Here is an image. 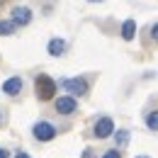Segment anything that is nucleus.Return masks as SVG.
<instances>
[{"instance_id":"nucleus-1","label":"nucleus","mask_w":158,"mask_h":158,"mask_svg":"<svg viewBox=\"0 0 158 158\" xmlns=\"http://www.w3.org/2000/svg\"><path fill=\"white\" fill-rule=\"evenodd\" d=\"M34 88H37V98H39V100H51V98H54V93H56V83H54V78H49L46 73L37 76Z\"/></svg>"},{"instance_id":"nucleus-2","label":"nucleus","mask_w":158,"mask_h":158,"mask_svg":"<svg viewBox=\"0 0 158 158\" xmlns=\"http://www.w3.org/2000/svg\"><path fill=\"white\" fill-rule=\"evenodd\" d=\"M61 88L66 93H71V95H85L88 93V80L85 78H63Z\"/></svg>"},{"instance_id":"nucleus-3","label":"nucleus","mask_w":158,"mask_h":158,"mask_svg":"<svg viewBox=\"0 0 158 158\" xmlns=\"http://www.w3.org/2000/svg\"><path fill=\"white\" fill-rule=\"evenodd\" d=\"M32 134H34L37 141H51V139L56 136V127L51 122H37L34 129H32Z\"/></svg>"},{"instance_id":"nucleus-4","label":"nucleus","mask_w":158,"mask_h":158,"mask_svg":"<svg viewBox=\"0 0 158 158\" xmlns=\"http://www.w3.org/2000/svg\"><path fill=\"white\" fill-rule=\"evenodd\" d=\"M93 134L98 139H107L114 134V122H112V117H100L98 122H95V129H93Z\"/></svg>"},{"instance_id":"nucleus-5","label":"nucleus","mask_w":158,"mask_h":158,"mask_svg":"<svg viewBox=\"0 0 158 158\" xmlns=\"http://www.w3.org/2000/svg\"><path fill=\"white\" fill-rule=\"evenodd\" d=\"M76 110H78V102H76L73 95H63V98L56 100V112L59 114H73Z\"/></svg>"},{"instance_id":"nucleus-6","label":"nucleus","mask_w":158,"mask_h":158,"mask_svg":"<svg viewBox=\"0 0 158 158\" xmlns=\"http://www.w3.org/2000/svg\"><path fill=\"white\" fill-rule=\"evenodd\" d=\"M12 24H15V27H17V24H20V27H24V24H29V22H32V10H29V7H12Z\"/></svg>"},{"instance_id":"nucleus-7","label":"nucleus","mask_w":158,"mask_h":158,"mask_svg":"<svg viewBox=\"0 0 158 158\" xmlns=\"http://www.w3.org/2000/svg\"><path fill=\"white\" fill-rule=\"evenodd\" d=\"M20 90H22V78H17V76H15V78H7L5 83H2V93H5V95H10V98H12V95H17Z\"/></svg>"},{"instance_id":"nucleus-8","label":"nucleus","mask_w":158,"mask_h":158,"mask_svg":"<svg viewBox=\"0 0 158 158\" xmlns=\"http://www.w3.org/2000/svg\"><path fill=\"white\" fill-rule=\"evenodd\" d=\"M134 34H136V22L127 20L124 24H122V37H124L127 41H131V39H134Z\"/></svg>"},{"instance_id":"nucleus-9","label":"nucleus","mask_w":158,"mask_h":158,"mask_svg":"<svg viewBox=\"0 0 158 158\" xmlns=\"http://www.w3.org/2000/svg\"><path fill=\"white\" fill-rule=\"evenodd\" d=\"M63 51H66V41L63 39H51L49 41V54H51V56H61Z\"/></svg>"},{"instance_id":"nucleus-10","label":"nucleus","mask_w":158,"mask_h":158,"mask_svg":"<svg viewBox=\"0 0 158 158\" xmlns=\"http://www.w3.org/2000/svg\"><path fill=\"white\" fill-rule=\"evenodd\" d=\"M15 32V24L7 20H0V37H7V34H12Z\"/></svg>"},{"instance_id":"nucleus-11","label":"nucleus","mask_w":158,"mask_h":158,"mask_svg":"<svg viewBox=\"0 0 158 158\" xmlns=\"http://www.w3.org/2000/svg\"><path fill=\"white\" fill-rule=\"evenodd\" d=\"M146 124H148L151 131H158V110H156V112H151V114L146 117Z\"/></svg>"},{"instance_id":"nucleus-12","label":"nucleus","mask_w":158,"mask_h":158,"mask_svg":"<svg viewBox=\"0 0 158 158\" xmlns=\"http://www.w3.org/2000/svg\"><path fill=\"white\" fill-rule=\"evenodd\" d=\"M117 143L119 146H127V141H129V131H117Z\"/></svg>"},{"instance_id":"nucleus-13","label":"nucleus","mask_w":158,"mask_h":158,"mask_svg":"<svg viewBox=\"0 0 158 158\" xmlns=\"http://www.w3.org/2000/svg\"><path fill=\"white\" fill-rule=\"evenodd\" d=\"M100 158H122V153L119 151H107V153H102Z\"/></svg>"},{"instance_id":"nucleus-14","label":"nucleus","mask_w":158,"mask_h":158,"mask_svg":"<svg viewBox=\"0 0 158 158\" xmlns=\"http://www.w3.org/2000/svg\"><path fill=\"white\" fill-rule=\"evenodd\" d=\"M151 37H153V41H158V22L153 24V29H151Z\"/></svg>"},{"instance_id":"nucleus-15","label":"nucleus","mask_w":158,"mask_h":158,"mask_svg":"<svg viewBox=\"0 0 158 158\" xmlns=\"http://www.w3.org/2000/svg\"><path fill=\"white\" fill-rule=\"evenodd\" d=\"M15 158H32V156H29V153H24V151H20V153H17Z\"/></svg>"},{"instance_id":"nucleus-16","label":"nucleus","mask_w":158,"mask_h":158,"mask_svg":"<svg viewBox=\"0 0 158 158\" xmlns=\"http://www.w3.org/2000/svg\"><path fill=\"white\" fill-rule=\"evenodd\" d=\"M0 158H10V156H7V151H5V148H0Z\"/></svg>"},{"instance_id":"nucleus-17","label":"nucleus","mask_w":158,"mask_h":158,"mask_svg":"<svg viewBox=\"0 0 158 158\" xmlns=\"http://www.w3.org/2000/svg\"><path fill=\"white\" fill-rule=\"evenodd\" d=\"M136 158H151V156H136Z\"/></svg>"},{"instance_id":"nucleus-18","label":"nucleus","mask_w":158,"mask_h":158,"mask_svg":"<svg viewBox=\"0 0 158 158\" xmlns=\"http://www.w3.org/2000/svg\"><path fill=\"white\" fill-rule=\"evenodd\" d=\"M90 2H102V0H90Z\"/></svg>"},{"instance_id":"nucleus-19","label":"nucleus","mask_w":158,"mask_h":158,"mask_svg":"<svg viewBox=\"0 0 158 158\" xmlns=\"http://www.w3.org/2000/svg\"><path fill=\"white\" fill-rule=\"evenodd\" d=\"M0 122H2V117H0Z\"/></svg>"}]
</instances>
